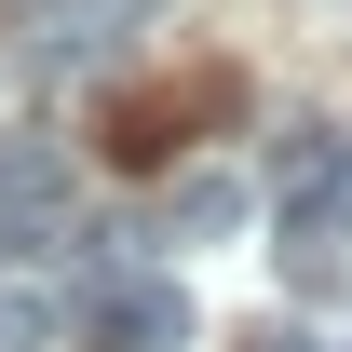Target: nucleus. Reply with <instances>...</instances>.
I'll return each instance as SVG.
<instances>
[{"mask_svg":"<svg viewBox=\"0 0 352 352\" xmlns=\"http://www.w3.org/2000/svg\"><path fill=\"white\" fill-rule=\"evenodd\" d=\"M68 217H82V204H68V163H54L41 135H0V244H14V230H28V244H68Z\"/></svg>","mask_w":352,"mask_h":352,"instance_id":"1","label":"nucleus"},{"mask_svg":"<svg viewBox=\"0 0 352 352\" xmlns=\"http://www.w3.org/2000/svg\"><path fill=\"white\" fill-rule=\"evenodd\" d=\"M325 176H352V149L325 122H285V135H271V190H285V204H325Z\"/></svg>","mask_w":352,"mask_h":352,"instance_id":"4","label":"nucleus"},{"mask_svg":"<svg viewBox=\"0 0 352 352\" xmlns=\"http://www.w3.org/2000/svg\"><path fill=\"white\" fill-rule=\"evenodd\" d=\"M95 339L109 352H190V285H176V271H122V285L95 298Z\"/></svg>","mask_w":352,"mask_h":352,"instance_id":"2","label":"nucleus"},{"mask_svg":"<svg viewBox=\"0 0 352 352\" xmlns=\"http://www.w3.org/2000/svg\"><path fill=\"white\" fill-rule=\"evenodd\" d=\"M0 352H54V285H14L0 271Z\"/></svg>","mask_w":352,"mask_h":352,"instance_id":"6","label":"nucleus"},{"mask_svg":"<svg viewBox=\"0 0 352 352\" xmlns=\"http://www.w3.org/2000/svg\"><path fill=\"white\" fill-rule=\"evenodd\" d=\"M163 217H176V244H217V230H244V217H258V190L204 163V176H176V204H163Z\"/></svg>","mask_w":352,"mask_h":352,"instance_id":"3","label":"nucleus"},{"mask_svg":"<svg viewBox=\"0 0 352 352\" xmlns=\"http://www.w3.org/2000/svg\"><path fill=\"white\" fill-rule=\"evenodd\" d=\"M28 14V41H95V28H122L135 0H14Z\"/></svg>","mask_w":352,"mask_h":352,"instance_id":"5","label":"nucleus"}]
</instances>
